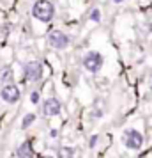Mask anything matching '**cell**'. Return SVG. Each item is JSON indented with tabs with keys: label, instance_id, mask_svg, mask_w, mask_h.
Masks as SVG:
<instances>
[{
	"label": "cell",
	"instance_id": "7c38bea8",
	"mask_svg": "<svg viewBox=\"0 0 152 158\" xmlns=\"http://www.w3.org/2000/svg\"><path fill=\"white\" fill-rule=\"evenodd\" d=\"M72 155H74V151L71 148H62L60 149V158H72Z\"/></svg>",
	"mask_w": 152,
	"mask_h": 158
},
{
	"label": "cell",
	"instance_id": "5bb4252c",
	"mask_svg": "<svg viewBox=\"0 0 152 158\" xmlns=\"http://www.w3.org/2000/svg\"><path fill=\"white\" fill-rule=\"evenodd\" d=\"M97 142H99V135H92L88 139V148H95Z\"/></svg>",
	"mask_w": 152,
	"mask_h": 158
},
{
	"label": "cell",
	"instance_id": "52a82bcc",
	"mask_svg": "<svg viewBox=\"0 0 152 158\" xmlns=\"http://www.w3.org/2000/svg\"><path fill=\"white\" fill-rule=\"evenodd\" d=\"M62 112V103L58 98H46L43 101V114L46 117H53Z\"/></svg>",
	"mask_w": 152,
	"mask_h": 158
},
{
	"label": "cell",
	"instance_id": "5b68a950",
	"mask_svg": "<svg viewBox=\"0 0 152 158\" xmlns=\"http://www.w3.org/2000/svg\"><path fill=\"white\" fill-rule=\"evenodd\" d=\"M69 43H71L69 36L64 34L62 30H53V32L48 34V44L55 50H64V48L69 46Z\"/></svg>",
	"mask_w": 152,
	"mask_h": 158
},
{
	"label": "cell",
	"instance_id": "3957f363",
	"mask_svg": "<svg viewBox=\"0 0 152 158\" xmlns=\"http://www.w3.org/2000/svg\"><path fill=\"white\" fill-rule=\"evenodd\" d=\"M103 64H104V59H103V55L99 52L92 50V52H88V53H85V57H83V68L90 73L101 71Z\"/></svg>",
	"mask_w": 152,
	"mask_h": 158
},
{
	"label": "cell",
	"instance_id": "2e32d148",
	"mask_svg": "<svg viewBox=\"0 0 152 158\" xmlns=\"http://www.w3.org/2000/svg\"><path fill=\"white\" fill-rule=\"evenodd\" d=\"M37 158H53V156H50V155H41V156H37Z\"/></svg>",
	"mask_w": 152,
	"mask_h": 158
},
{
	"label": "cell",
	"instance_id": "ac0fdd59",
	"mask_svg": "<svg viewBox=\"0 0 152 158\" xmlns=\"http://www.w3.org/2000/svg\"><path fill=\"white\" fill-rule=\"evenodd\" d=\"M113 2H115V4H120V2H124V0H113Z\"/></svg>",
	"mask_w": 152,
	"mask_h": 158
},
{
	"label": "cell",
	"instance_id": "e0dca14e",
	"mask_svg": "<svg viewBox=\"0 0 152 158\" xmlns=\"http://www.w3.org/2000/svg\"><path fill=\"white\" fill-rule=\"evenodd\" d=\"M149 87H150V91H152V77H150V80H149Z\"/></svg>",
	"mask_w": 152,
	"mask_h": 158
},
{
	"label": "cell",
	"instance_id": "7a4b0ae2",
	"mask_svg": "<svg viewBox=\"0 0 152 158\" xmlns=\"http://www.w3.org/2000/svg\"><path fill=\"white\" fill-rule=\"evenodd\" d=\"M122 142H124V146H126L127 149L138 151V149H142V146H143V135H142L138 130L129 128V130H126V131H124Z\"/></svg>",
	"mask_w": 152,
	"mask_h": 158
},
{
	"label": "cell",
	"instance_id": "8fae6325",
	"mask_svg": "<svg viewBox=\"0 0 152 158\" xmlns=\"http://www.w3.org/2000/svg\"><path fill=\"white\" fill-rule=\"evenodd\" d=\"M88 18H90L92 22L99 23V22H101V11H99V9H97V7L90 9V13H88Z\"/></svg>",
	"mask_w": 152,
	"mask_h": 158
},
{
	"label": "cell",
	"instance_id": "ba28073f",
	"mask_svg": "<svg viewBox=\"0 0 152 158\" xmlns=\"http://www.w3.org/2000/svg\"><path fill=\"white\" fill-rule=\"evenodd\" d=\"M16 155L20 158H34V148H32V142L30 140H25L18 146L16 149Z\"/></svg>",
	"mask_w": 152,
	"mask_h": 158
},
{
	"label": "cell",
	"instance_id": "6da1fadb",
	"mask_svg": "<svg viewBox=\"0 0 152 158\" xmlns=\"http://www.w3.org/2000/svg\"><path fill=\"white\" fill-rule=\"evenodd\" d=\"M32 16L43 23H50L55 18V6L50 0H37L32 7Z\"/></svg>",
	"mask_w": 152,
	"mask_h": 158
},
{
	"label": "cell",
	"instance_id": "9a60e30c",
	"mask_svg": "<svg viewBox=\"0 0 152 158\" xmlns=\"http://www.w3.org/2000/svg\"><path fill=\"white\" fill-rule=\"evenodd\" d=\"M50 137H51V139H57V137H58V131H57V130H51V131H50Z\"/></svg>",
	"mask_w": 152,
	"mask_h": 158
},
{
	"label": "cell",
	"instance_id": "8992f818",
	"mask_svg": "<svg viewBox=\"0 0 152 158\" xmlns=\"http://www.w3.org/2000/svg\"><path fill=\"white\" fill-rule=\"evenodd\" d=\"M0 98L6 103H18L21 98V91L16 84H6L0 89Z\"/></svg>",
	"mask_w": 152,
	"mask_h": 158
},
{
	"label": "cell",
	"instance_id": "9c48e42d",
	"mask_svg": "<svg viewBox=\"0 0 152 158\" xmlns=\"http://www.w3.org/2000/svg\"><path fill=\"white\" fill-rule=\"evenodd\" d=\"M13 80H14V73L13 69L6 66V68H2V71H0V82L6 85V84H13Z\"/></svg>",
	"mask_w": 152,
	"mask_h": 158
},
{
	"label": "cell",
	"instance_id": "4fadbf2b",
	"mask_svg": "<svg viewBox=\"0 0 152 158\" xmlns=\"http://www.w3.org/2000/svg\"><path fill=\"white\" fill-rule=\"evenodd\" d=\"M41 100V96H39V91H32L30 93V101H32V105H37Z\"/></svg>",
	"mask_w": 152,
	"mask_h": 158
},
{
	"label": "cell",
	"instance_id": "277c9868",
	"mask_svg": "<svg viewBox=\"0 0 152 158\" xmlns=\"http://www.w3.org/2000/svg\"><path fill=\"white\" fill-rule=\"evenodd\" d=\"M43 73H44V68L39 60H30V62L23 66V75L29 82H39L43 78Z\"/></svg>",
	"mask_w": 152,
	"mask_h": 158
},
{
	"label": "cell",
	"instance_id": "30bf717a",
	"mask_svg": "<svg viewBox=\"0 0 152 158\" xmlns=\"http://www.w3.org/2000/svg\"><path fill=\"white\" fill-rule=\"evenodd\" d=\"M34 121H36V114H27L25 117H23V121H21V130H27L29 126H32L34 124Z\"/></svg>",
	"mask_w": 152,
	"mask_h": 158
}]
</instances>
